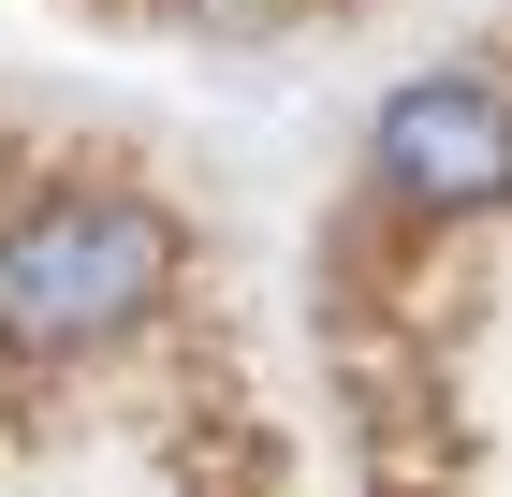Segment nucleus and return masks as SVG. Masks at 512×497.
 <instances>
[{
	"label": "nucleus",
	"instance_id": "1",
	"mask_svg": "<svg viewBox=\"0 0 512 497\" xmlns=\"http://www.w3.org/2000/svg\"><path fill=\"white\" fill-rule=\"evenodd\" d=\"M161 293H176V234L132 191H44L0 234V337L15 351H88L118 322H147Z\"/></svg>",
	"mask_w": 512,
	"mask_h": 497
},
{
	"label": "nucleus",
	"instance_id": "2",
	"mask_svg": "<svg viewBox=\"0 0 512 497\" xmlns=\"http://www.w3.org/2000/svg\"><path fill=\"white\" fill-rule=\"evenodd\" d=\"M366 161H381L410 205H512V103L469 74H425L366 117Z\"/></svg>",
	"mask_w": 512,
	"mask_h": 497
}]
</instances>
